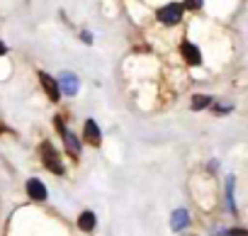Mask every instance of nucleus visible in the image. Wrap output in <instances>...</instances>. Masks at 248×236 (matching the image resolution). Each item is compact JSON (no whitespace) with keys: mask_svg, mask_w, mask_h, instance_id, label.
Wrapping results in <instances>:
<instances>
[{"mask_svg":"<svg viewBox=\"0 0 248 236\" xmlns=\"http://www.w3.org/2000/svg\"><path fill=\"white\" fill-rule=\"evenodd\" d=\"M183 10H185V8H183L180 3H168V5L158 8L156 17H158V22H161V25L173 27V25H178V22L183 20Z\"/></svg>","mask_w":248,"mask_h":236,"instance_id":"f257e3e1","label":"nucleus"},{"mask_svg":"<svg viewBox=\"0 0 248 236\" xmlns=\"http://www.w3.org/2000/svg\"><path fill=\"white\" fill-rule=\"evenodd\" d=\"M42 161H44V166H46L51 173H56V175H63V173H66V168H63V163H61L59 151H56L49 142H44V144H42Z\"/></svg>","mask_w":248,"mask_h":236,"instance_id":"f03ea898","label":"nucleus"},{"mask_svg":"<svg viewBox=\"0 0 248 236\" xmlns=\"http://www.w3.org/2000/svg\"><path fill=\"white\" fill-rule=\"evenodd\" d=\"M54 125H56V129L61 132V139H63V144H66V151H68L73 158H78V156H80V142L76 139V134H73L71 129H66V125H63L61 117H56Z\"/></svg>","mask_w":248,"mask_h":236,"instance_id":"7ed1b4c3","label":"nucleus"},{"mask_svg":"<svg viewBox=\"0 0 248 236\" xmlns=\"http://www.w3.org/2000/svg\"><path fill=\"white\" fill-rule=\"evenodd\" d=\"M59 85H61V93L68 95V97L78 95V90H80V80H78V76L71 73V71H63V73L59 76Z\"/></svg>","mask_w":248,"mask_h":236,"instance_id":"20e7f679","label":"nucleus"},{"mask_svg":"<svg viewBox=\"0 0 248 236\" xmlns=\"http://www.w3.org/2000/svg\"><path fill=\"white\" fill-rule=\"evenodd\" d=\"M39 83H42V88H44V93L49 95V100H59L61 97V85H59V80H54V76H49V73H44V71H39Z\"/></svg>","mask_w":248,"mask_h":236,"instance_id":"39448f33","label":"nucleus"},{"mask_svg":"<svg viewBox=\"0 0 248 236\" xmlns=\"http://www.w3.org/2000/svg\"><path fill=\"white\" fill-rule=\"evenodd\" d=\"M180 54H183V59H185L190 66H200V63H202V54H200V49H197L192 42H183V44H180Z\"/></svg>","mask_w":248,"mask_h":236,"instance_id":"423d86ee","label":"nucleus"},{"mask_svg":"<svg viewBox=\"0 0 248 236\" xmlns=\"http://www.w3.org/2000/svg\"><path fill=\"white\" fill-rule=\"evenodd\" d=\"M27 195H30L32 200H39V202H42V200H46L49 192H46V185H44L42 180L30 178V180H27Z\"/></svg>","mask_w":248,"mask_h":236,"instance_id":"0eeeda50","label":"nucleus"},{"mask_svg":"<svg viewBox=\"0 0 248 236\" xmlns=\"http://www.w3.org/2000/svg\"><path fill=\"white\" fill-rule=\"evenodd\" d=\"M85 142L90 146H100V142H102V134H100V127H97L95 120H88L85 122Z\"/></svg>","mask_w":248,"mask_h":236,"instance_id":"6e6552de","label":"nucleus"},{"mask_svg":"<svg viewBox=\"0 0 248 236\" xmlns=\"http://www.w3.org/2000/svg\"><path fill=\"white\" fill-rule=\"evenodd\" d=\"M170 224H173V229H175V231H183L185 226H190V214H187L185 209H175V212H173Z\"/></svg>","mask_w":248,"mask_h":236,"instance_id":"1a4fd4ad","label":"nucleus"},{"mask_svg":"<svg viewBox=\"0 0 248 236\" xmlns=\"http://www.w3.org/2000/svg\"><path fill=\"white\" fill-rule=\"evenodd\" d=\"M95 224H97L95 212H90V209L80 212V217H78V226H80L83 231H93V229H95Z\"/></svg>","mask_w":248,"mask_h":236,"instance_id":"9d476101","label":"nucleus"},{"mask_svg":"<svg viewBox=\"0 0 248 236\" xmlns=\"http://www.w3.org/2000/svg\"><path fill=\"white\" fill-rule=\"evenodd\" d=\"M233 188H236V178L229 175V180H226V202H229V212H231V214H238L236 197H233Z\"/></svg>","mask_w":248,"mask_h":236,"instance_id":"9b49d317","label":"nucleus"},{"mask_svg":"<svg viewBox=\"0 0 248 236\" xmlns=\"http://www.w3.org/2000/svg\"><path fill=\"white\" fill-rule=\"evenodd\" d=\"M209 105H212V95L197 93V95L192 97V110H195V112H200V110H204V107H209Z\"/></svg>","mask_w":248,"mask_h":236,"instance_id":"f8f14e48","label":"nucleus"},{"mask_svg":"<svg viewBox=\"0 0 248 236\" xmlns=\"http://www.w3.org/2000/svg\"><path fill=\"white\" fill-rule=\"evenodd\" d=\"M204 5V0H185L183 3V8H187V10H200Z\"/></svg>","mask_w":248,"mask_h":236,"instance_id":"ddd939ff","label":"nucleus"},{"mask_svg":"<svg viewBox=\"0 0 248 236\" xmlns=\"http://www.w3.org/2000/svg\"><path fill=\"white\" fill-rule=\"evenodd\" d=\"M226 236H248V229H238V226H236V229H229Z\"/></svg>","mask_w":248,"mask_h":236,"instance_id":"4468645a","label":"nucleus"},{"mask_svg":"<svg viewBox=\"0 0 248 236\" xmlns=\"http://www.w3.org/2000/svg\"><path fill=\"white\" fill-rule=\"evenodd\" d=\"M80 39H83L85 44H93V34H90V32H83V34H80Z\"/></svg>","mask_w":248,"mask_h":236,"instance_id":"2eb2a0df","label":"nucleus"},{"mask_svg":"<svg viewBox=\"0 0 248 236\" xmlns=\"http://www.w3.org/2000/svg\"><path fill=\"white\" fill-rule=\"evenodd\" d=\"M5 54H8V47H5L3 39H0V56H5Z\"/></svg>","mask_w":248,"mask_h":236,"instance_id":"dca6fc26","label":"nucleus"},{"mask_svg":"<svg viewBox=\"0 0 248 236\" xmlns=\"http://www.w3.org/2000/svg\"><path fill=\"white\" fill-rule=\"evenodd\" d=\"M217 112H231V105H219Z\"/></svg>","mask_w":248,"mask_h":236,"instance_id":"f3484780","label":"nucleus"}]
</instances>
